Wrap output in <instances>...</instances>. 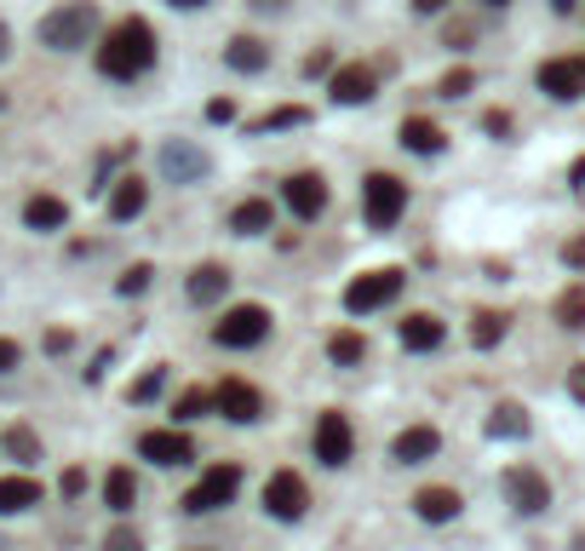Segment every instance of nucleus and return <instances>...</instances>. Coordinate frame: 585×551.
<instances>
[{"label": "nucleus", "mask_w": 585, "mask_h": 551, "mask_svg": "<svg viewBox=\"0 0 585 551\" xmlns=\"http://www.w3.org/2000/svg\"><path fill=\"white\" fill-rule=\"evenodd\" d=\"M150 64H155V29H150V17H120V24H110L104 47H98V75L138 80V75H150Z\"/></svg>", "instance_id": "obj_1"}, {"label": "nucleus", "mask_w": 585, "mask_h": 551, "mask_svg": "<svg viewBox=\"0 0 585 551\" xmlns=\"http://www.w3.org/2000/svg\"><path fill=\"white\" fill-rule=\"evenodd\" d=\"M35 35H40L47 52H80L98 35V7L92 0H64V7H52L47 17H40Z\"/></svg>", "instance_id": "obj_2"}, {"label": "nucleus", "mask_w": 585, "mask_h": 551, "mask_svg": "<svg viewBox=\"0 0 585 551\" xmlns=\"http://www.w3.org/2000/svg\"><path fill=\"white\" fill-rule=\"evenodd\" d=\"M408 213V184L396 173H368L361 178V218L373 224V230H391V224Z\"/></svg>", "instance_id": "obj_3"}, {"label": "nucleus", "mask_w": 585, "mask_h": 551, "mask_svg": "<svg viewBox=\"0 0 585 551\" xmlns=\"http://www.w3.org/2000/svg\"><path fill=\"white\" fill-rule=\"evenodd\" d=\"M265 339H270L265 304H230V311L213 322V345H225V351H253V345H265Z\"/></svg>", "instance_id": "obj_4"}, {"label": "nucleus", "mask_w": 585, "mask_h": 551, "mask_svg": "<svg viewBox=\"0 0 585 551\" xmlns=\"http://www.w3.org/2000/svg\"><path fill=\"white\" fill-rule=\"evenodd\" d=\"M402 288H408V271H396V264H385V271H368V276H356L351 288H345V311L351 316H373V311H385Z\"/></svg>", "instance_id": "obj_5"}, {"label": "nucleus", "mask_w": 585, "mask_h": 551, "mask_svg": "<svg viewBox=\"0 0 585 551\" xmlns=\"http://www.w3.org/2000/svg\"><path fill=\"white\" fill-rule=\"evenodd\" d=\"M155 167H161L167 184H201L213 173V155L201 145H190V138H167V145L155 150Z\"/></svg>", "instance_id": "obj_6"}, {"label": "nucleus", "mask_w": 585, "mask_h": 551, "mask_svg": "<svg viewBox=\"0 0 585 551\" xmlns=\"http://www.w3.org/2000/svg\"><path fill=\"white\" fill-rule=\"evenodd\" d=\"M310 448H316V460L321 465H351L356 454V431H351V419L339 414V408H328V414H316V431H310Z\"/></svg>", "instance_id": "obj_7"}, {"label": "nucleus", "mask_w": 585, "mask_h": 551, "mask_svg": "<svg viewBox=\"0 0 585 551\" xmlns=\"http://www.w3.org/2000/svg\"><path fill=\"white\" fill-rule=\"evenodd\" d=\"M236 494H241V465H213V472L185 494V512L190 517H207V512H218V505H230Z\"/></svg>", "instance_id": "obj_8"}, {"label": "nucleus", "mask_w": 585, "mask_h": 551, "mask_svg": "<svg viewBox=\"0 0 585 551\" xmlns=\"http://www.w3.org/2000/svg\"><path fill=\"white\" fill-rule=\"evenodd\" d=\"M534 87L557 104H574V98H585V58H546L534 70Z\"/></svg>", "instance_id": "obj_9"}, {"label": "nucleus", "mask_w": 585, "mask_h": 551, "mask_svg": "<svg viewBox=\"0 0 585 551\" xmlns=\"http://www.w3.org/2000/svg\"><path fill=\"white\" fill-rule=\"evenodd\" d=\"M213 414H225L230 425H253V419H265V391L247 379H225L213 391Z\"/></svg>", "instance_id": "obj_10"}, {"label": "nucleus", "mask_w": 585, "mask_h": 551, "mask_svg": "<svg viewBox=\"0 0 585 551\" xmlns=\"http://www.w3.org/2000/svg\"><path fill=\"white\" fill-rule=\"evenodd\" d=\"M305 505H310V488H305V477H298V472H276L265 483V512L276 523H298V517H305Z\"/></svg>", "instance_id": "obj_11"}, {"label": "nucleus", "mask_w": 585, "mask_h": 551, "mask_svg": "<svg viewBox=\"0 0 585 551\" xmlns=\"http://www.w3.org/2000/svg\"><path fill=\"white\" fill-rule=\"evenodd\" d=\"M506 494H511V505L522 517H539L551 505V483H546V472H534V465H511V472H506Z\"/></svg>", "instance_id": "obj_12"}, {"label": "nucleus", "mask_w": 585, "mask_h": 551, "mask_svg": "<svg viewBox=\"0 0 585 551\" xmlns=\"http://www.w3.org/2000/svg\"><path fill=\"white\" fill-rule=\"evenodd\" d=\"M328 92H333V104H345V110L373 104V98H379V75H373L368 64H339V70L328 75Z\"/></svg>", "instance_id": "obj_13"}, {"label": "nucleus", "mask_w": 585, "mask_h": 551, "mask_svg": "<svg viewBox=\"0 0 585 551\" xmlns=\"http://www.w3.org/2000/svg\"><path fill=\"white\" fill-rule=\"evenodd\" d=\"M281 196H288V208H293V218H321V213H328V178H321V173H293L288 184H281Z\"/></svg>", "instance_id": "obj_14"}, {"label": "nucleus", "mask_w": 585, "mask_h": 551, "mask_svg": "<svg viewBox=\"0 0 585 551\" xmlns=\"http://www.w3.org/2000/svg\"><path fill=\"white\" fill-rule=\"evenodd\" d=\"M138 454L155 460V465H190L195 460V442L173 425V431H144V437H138Z\"/></svg>", "instance_id": "obj_15"}, {"label": "nucleus", "mask_w": 585, "mask_h": 551, "mask_svg": "<svg viewBox=\"0 0 585 551\" xmlns=\"http://www.w3.org/2000/svg\"><path fill=\"white\" fill-rule=\"evenodd\" d=\"M270 40H258V35H230L225 40V64L236 70V75H265L270 70Z\"/></svg>", "instance_id": "obj_16"}, {"label": "nucleus", "mask_w": 585, "mask_h": 551, "mask_svg": "<svg viewBox=\"0 0 585 551\" xmlns=\"http://www.w3.org/2000/svg\"><path fill=\"white\" fill-rule=\"evenodd\" d=\"M396 339H402V351L425 356V351H436V345L448 339V328H442V316H431V311H414V316L396 328Z\"/></svg>", "instance_id": "obj_17"}, {"label": "nucleus", "mask_w": 585, "mask_h": 551, "mask_svg": "<svg viewBox=\"0 0 585 551\" xmlns=\"http://www.w3.org/2000/svg\"><path fill=\"white\" fill-rule=\"evenodd\" d=\"M144 208H150V184L138 178V173L115 178V190H110V218H115V224H127V218H138Z\"/></svg>", "instance_id": "obj_18"}, {"label": "nucleus", "mask_w": 585, "mask_h": 551, "mask_svg": "<svg viewBox=\"0 0 585 551\" xmlns=\"http://www.w3.org/2000/svg\"><path fill=\"white\" fill-rule=\"evenodd\" d=\"M436 448H442V437L431 431V425H408V431L391 442V460H396V465H425Z\"/></svg>", "instance_id": "obj_19"}, {"label": "nucleus", "mask_w": 585, "mask_h": 551, "mask_svg": "<svg viewBox=\"0 0 585 551\" xmlns=\"http://www.w3.org/2000/svg\"><path fill=\"white\" fill-rule=\"evenodd\" d=\"M396 138H402V150H414V155H442V145H448V133H442L431 115H408Z\"/></svg>", "instance_id": "obj_20"}, {"label": "nucleus", "mask_w": 585, "mask_h": 551, "mask_svg": "<svg viewBox=\"0 0 585 551\" xmlns=\"http://www.w3.org/2000/svg\"><path fill=\"white\" fill-rule=\"evenodd\" d=\"M414 512H419V523H454L459 512H466V500H459L454 488H419Z\"/></svg>", "instance_id": "obj_21"}, {"label": "nucleus", "mask_w": 585, "mask_h": 551, "mask_svg": "<svg viewBox=\"0 0 585 551\" xmlns=\"http://www.w3.org/2000/svg\"><path fill=\"white\" fill-rule=\"evenodd\" d=\"M230 230H236V236H265V230H276V208H270L265 196H247V201L230 213Z\"/></svg>", "instance_id": "obj_22"}, {"label": "nucleus", "mask_w": 585, "mask_h": 551, "mask_svg": "<svg viewBox=\"0 0 585 551\" xmlns=\"http://www.w3.org/2000/svg\"><path fill=\"white\" fill-rule=\"evenodd\" d=\"M35 505H40V483L35 477H0V517L35 512Z\"/></svg>", "instance_id": "obj_23"}, {"label": "nucleus", "mask_w": 585, "mask_h": 551, "mask_svg": "<svg viewBox=\"0 0 585 551\" xmlns=\"http://www.w3.org/2000/svg\"><path fill=\"white\" fill-rule=\"evenodd\" d=\"M225 288H230L225 264H195V271H190V304H218Z\"/></svg>", "instance_id": "obj_24"}, {"label": "nucleus", "mask_w": 585, "mask_h": 551, "mask_svg": "<svg viewBox=\"0 0 585 551\" xmlns=\"http://www.w3.org/2000/svg\"><path fill=\"white\" fill-rule=\"evenodd\" d=\"M529 431H534V419H529V408H522V402H499L494 414H488V437H494V442H499V437L517 442V437H529Z\"/></svg>", "instance_id": "obj_25"}, {"label": "nucleus", "mask_w": 585, "mask_h": 551, "mask_svg": "<svg viewBox=\"0 0 585 551\" xmlns=\"http://www.w3.org/2000/svg\"><path fill=\"white\" fill-rule=\"evenodd\" d=\"M24 224H29V230H64V224H69V208H64L58 196H29V201H24Z\"/></svg>", "instance_id": "obj_26"}, {"label": "nucleus", "mask_w": 585, "mask_h": 551, "mask_svg": "<svg viewBox=\"0 0 585 551\" xmlns=\"http://www.w3.org/2000/svg\"><path fill=\"white\" fill-rule=\"evenodd\" d=\"M104 505L110 512H132L138 505V477L127 472V465H115V472L104 477Z\"/></svg>", "instance_id": "obj_27"}, {"label": "nucleus", "mask_w": 585, "mask_h": 551, "mask_svg": "<svg viewBox=\"0 0 585 551\" xmlns=\"http://www.w3.org/2000/svg\"><path fill=\"white\" fill-rule=\"evenodd\" d=\"M499 339H506V316H499V311H476L471 316V345H476V351H494Z\"/></svg>", "instance_id": "obj_28"}, {"label": "nucleus", "mask_w": 585, "mask_h": 551, "mask_svg": "<svg viewBox=\"0 0 585 551\" xmlns=\"http://www.w3.org/2000/svg\"><path fill=\"white\" fill-rule=\"evenodd\" d=\"M328 356H333L339 367H361V356H368V339L345 328V334H333V339H328Z\"/></svg>", "instance_id": "obj_29"}, {"label": "nucleus", "mask_w": 585, "mask_h": 551, "mask_svg": "<svg viewBox=\"0 0 585 551\" xmlns=\"http://www.w3.org/2000/svg\"><path fill=\"white\" fill-rule=\"evenodd\" d=\"M310 121V110H298V104H281V110H270V115H258L253 121V133H281V127H305Z\"/></svg>", "instance_id": "obj_30"}, {"label": "nucleus", "mask_w": 585, "mask_h": 551, "mask_svg": "<svg viewBox=\"0 0 585 551\" xmlns=\"http://www.w3.org/2000/svg\"><path fill=\"white\" fill-rule=\"evenodd\" d=\"M557 322H562L569 334H580V328H585V288H569V293L557 299Z\"/></svg>", "instance_id": "obj_31"}, {"label": "nucleus", "mask_w": 585, "mask_h": 551, "mask_svg": "<svg viewBox=\"0 0 585 551\" xmlns=\"http://www.w3.org/2000/svg\"><path fill=\"white\" fill-rule=\"evenodd\" d=\"M207 408H213V391H185V397L173 402V419H178V425H190V419L207 414Z\"/></svg>", "instance_id": "obj_32"}, {"label": "nucleus", "mask_w": 585, "mask_h": 551, "mask_svg": "<svg viewBox=\"0 0 585 551\" xmlns=\"http://www.w3.org/2000/svg\"><path fill=\"white\" fill-rule=\"evenodd\" d=\"M7 448H12V460H40V437L29 431V425H12V431H7Z\"/></svg>", "instance_id": "obj_33"}, {"label": "nucleus", "mask_w": 585, "mask_h": 551, "mask_svg": "<svg viewBox=\"0 0 585 551\" xmlns=\"http://www.w3.org/2000/svg\"><path fill=\"white\" fill-rule=\"evenodd\" d=\"M150 281H155V264H132V271H127V276H120V281H115V288H120V299H138V293H144V288H150Z\"/></svg>", "instance_id": "obj_34"}, {"label": "nucleus", "mask_w": 585, "mask_h": 551, "mask_svg": "<svg viewBox=\"0 0 585 551\" xmlns=\"http://www.w3.org/2000/svg\"><path fill=\"white\" fill-rule=\"evenodd\" d=\"M471 87H476V70H466V64H459V70H448V75H442V87H436V92H442V98H466Z\"/></svg>", "instance_id": "obj_35"}, {"label": "nucleus", "mask_w": 585, "mask_h": 551, "mask_svg": "<svg viewBox=\"0 0 585 551\" xmlns=\"http://www.w3.org/2000/svg\"><path fill=\"white\" fill-rule=\"evenodd\" d=\"M161 385H167V367H150V374L127 391V402H155V397H161Z\"/></svg>", "instance_id": "obj_36"}, {"label": "nucleus", "mask_w": 585, "mask_h": 551, "mask_svg": "<svg viewBox=\"0 0 585 551\" xmlns=\"http://www.w3.org/2000/svg\"><path fill=\"white\" fill-rule=\"evenodd\" d=\"M333 70H339V64H333V52H328V47H316V52L305 58V75H310V80H321V75H333Z\"/></svg>", "instance_id": "obj_37"}, {"label": "nucleus", "mask_w": 585, "mask_h": 551, "mask_svg": "<svg viewBox=\"0 0 585 551\" xmlns=\"http://www.w3.org/2000/svg\"><path fill=\"white\" fill-rule=\"evenodd\" d=\"M511 127H517L511 110H488V115H482V133H488V138H506Z\"/></svg>", "instance_id": "obj_38"}, {"label": "nucleus", "mask_w": 585, "mask_h": 551, "mask_svg": "<svg viewBox=\"0 0 585 551\" xmlns=\"http://www.w3.org/2000/svg\"><path fill=\"white\" fill-rule=\"evenodd\" d=\"M104 551H144V540H138L132 528H110V540H104Z\"/></svg>", "instance_id": "obj_39"}, {"label": "nucleus", "mask_w": 585, "mask_h": 551, "mask_svg": "<svg viewBox=\"0 0 585 551\" xmlns=\"http://www.w3.org/2000/svg\"><path fill=\"white\" fill-rule=\"evenodd\" d=\"M207 121H218V127H230V121H236V104H230V98H213V104H207Z\"/></svg>", "instance_id": "obj_40"}, {"label": "nucleus", "mask_w": 585, "mask_h": 551, "mask_svg": "<svg viewBox=\"0 0 585 551\" xmlns=\"http://www.w3.org/2000/svg\"><path fill=\"white\" fill-rule=\"evenodd\" d=\"M17 362H24V351H17V339H0V374H12Z\"/></svg>", "instance_id": "obj_41"}, {"label": "nucleus", "mask_w": 585, "mask_h": 551, "mask_svg": "<svg viewBox=\"0 0 585 551\" xmlns=\"http://www.w3.org/2000/svg\"><path fill=\"white\" fill-rule=\"evenodd\" d=\"M247 7H253L258 17H281V12H288V7H293V0H247Z\"/></svg>", "instance_id": "obj_42"}, {"label": "nucleus", "mask_w": 585, "mask_h": 551, "mask_svg": "<svg viewBox=\"0 0 585 551\" xmlns=\"http://www.w3.org/2000/svg\"><path fill=\"white\" fill-rule=\"evenodd\" d=\"M562 259H569V271H585V236H574L569 248H562Z\"/></svg>", "instance_id": "obj_43"}, {"label": "nucleus", "mask_w": 585, "mask_h": 551, "mask_svg": "<svg viewBox=\"0 0 585 551\" xmlns=\"http://www.w3.org/2000/svg\"><path fill=\"white\" fill-rule=\"evenodd\" d=\"M569 397H574V402H585V362H574V367H569Z\"/></svg>", "instance_id": "obj_44"}, {"label": "nucleus", "mask_w": 585, "mask_h": 551, "mask_svg": "<svg viewBox=\"0 0 585 551\" xmlns=\"http://www.w3.org/2000/svg\"><path fill=\"white\" fill-rule=\"evenodd\" d=\"M69 345H75V334H64V328H52V334H47V351H52V356H64Z\"/></svg>", "instance_id": "obj_45"}, {"label": "nucleus", "mask_w": 585, "mask_h": 551, "mask_svg": "<svg viewBox=\"0 0 585 551\" xmlns=\"http://www.w3.org/2000/svg\"><path fill=\"white\" fill-rule=\"evenodd\" d=\"M64 494H69V500L87 494V472H80V465H75V472H64Z\"/></svg>", "instance_id": "obj_46"}, {"label": "nucleus", "mask_w": 585, "mask_h": 551, "mask_svg": "<svg viewBox=\"0 0 585 551\" xmlns=\"http://www.w3.org/2000/svg\"><path fill=\"white\" fill-rule=\"evenodd\" d=\"M442 7H448V0H414V12H419V17H436Z\"/></svg>", "instance_id": "obj_47"}, {"label": "nucleus", "mask_w": 585, "mask_h": 551, "mask_svg": "<svg viewBox=\"0 0 585 551\" xmlns=\"http://www.w3.org/2000/svg\"><path fill=\"white\" fill-rule=\"evenodd\" d=\"M173 12H201V7H213V0H167Z\"/></svg>", "instance_id": "obj_48"}, {"label": "nucleus", "mask_w": 585, "mask_h": 551, "mask_svg": "<svg viewBox=\"0 0 585 551\" xmlns=\"http://www.w3.org/2000/svg\"><path fill=\"white\" fill-rule=\"evenodd\" d=\"M7 52H12V29H7V24H0V58H7Z\"/></svg>", "instance_id": "obj_49"}, {"label": "nucleus", "mask_w": 585, "mask_h": 551, "mask_svg": "<svg viewBox=\"0 0 585 551\" xmlns=\"http://www.w3.org/2000/svg\"><path fill=\"white\" fill-rule=\"evenodd\" d=\"M569 178H574V184H580V190H585V155L574 161V173H569Z\"/></svg>", "instance_id": "obj_50"}, {"label": "nucleus", "mask_w": 585, "mask_h": 551, "mask_svg": "<svg viewBox=\"0 0 585 551\" xmlns=\"http://www.w3.org/2000/svg\"><path fill=\"white\" fill-rule=\"evenodd\" d=\"M482 7H494V12H506V7H511V0H482Z\"/></svg>", "instance_id": "obj_51"}, {"label": "nucleus", "mask_w": 585, "mask_h": 551, "mask_svg": "<svg viewBox=\"0 0 585 551\" xmlns=\"http://www.w3.org/2000/svg\"><path fill=\"white\" fill-rule=\"evenodd\" d=\"M574 551H585V528H580V535H574Z\"/></svg>", "instance_id": "obj_52"}, {"label": "nucleus", "mask_w": 585, "mask_h": 551, "mask_svg": "<svg viewBox=\"0 0 585 551\" xmlns=\"http://www.w3.org/2000/svg\"><path fill=\"white\" fill-rule=\"evenodd\" d=\"M0 110H7V92H0Z\"/></svg>", "instance_id": "obj_53"}, {"label": "nucleus", "mask_w": 585, "mask_h": 551, "mask_svg": "<svg viewBox=\"0 0 585 551\" xmlns=\"http://www.w3.org/2000/svg\"><path fill=\"white\" fill-rule=\"evenodd\" d=\"M195 551H213V546H195Z\"/></svg>", "instance_id": "obj_54"}]
</instances>
